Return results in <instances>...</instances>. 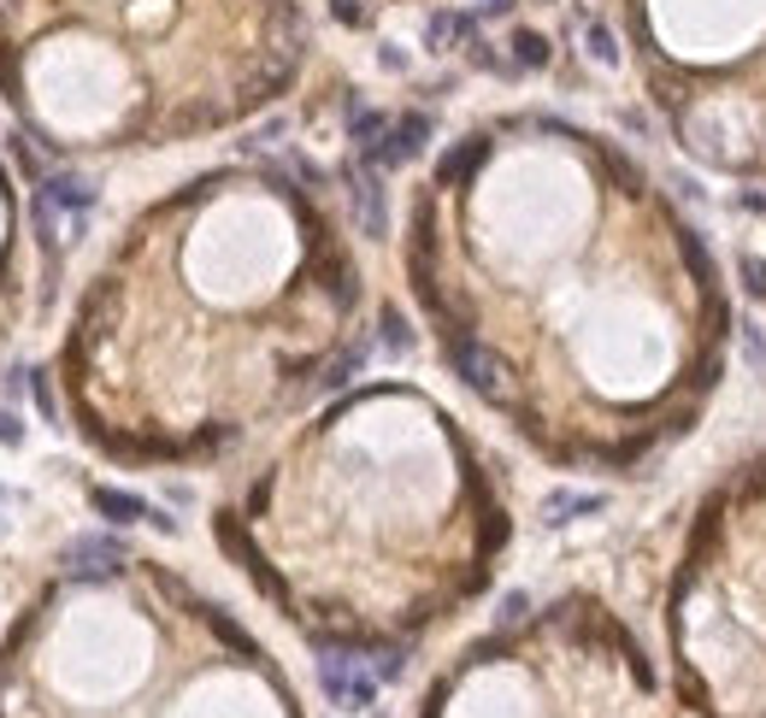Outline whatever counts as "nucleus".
Returning <instances> with one entry per match:
<instances>
[{
    "mask_svg": "<svg viewBox=\"0 0 766 718\" xmlns=\"http://www.w3.org/2000/svg\"><path fill=\"white\" fill-rule=\"evenodd\" d=\"M95 507L107 512L112 524H136V519H148V501H142V494H130V489H95Z\"/></svg>",
    "mask_w": 766,
    "mask_h": 718,
    "instance_id": "obj_7",
    "label": "nucleus"
},
{
    "mask_svg": "<svg viewBox=\"0 0 766 718\" xmlns=\"http://www.w3.org/2000/svg\"><path fill=\"white\" fill-rule=\"evenodd\" d=\"M466 36H472L466 12H436V19L424 24V42H431V47H454V42H466Z\"/></svg>",
    "mask_w": 766,
    "mask_h": 718,
    "instance_id": "obj_8",
    "label": "nucleus"
},
{
    "mask_svg": "<svg viewBox=\"0 0 766 718\" xmlns=\"http://www.w3.org/2000/svg\"><path fill=\"white\" fill-rule=\"evenodd\" d=\"M590 54L602 59V65H613V59H619V47H613V36H607L602 24H590Z\"/></svg>",
    "mask_w": 766,
    "mask_h": 718,
    "instance_id": "obj_14",
    "label": "nucleus"
},
{
    "mask_svg": "<svg viewBox=\"0 0 766 718\" xmlns=\"http://www.w3.org/2000/svg\"><path fill=\"white\" fill-rule=\"evenodd\" d=\"M514 65H525V72L549 65V42H542L537 30H519V36H514Z\"/></svg>",
    "mask_w": 766,
    "mask_h": 718,
    "instance_id": "obj_12",
    "label": "nucleus"
},
{
    "mask_svg": "<svg viewBox=\"0 0 766 718\" xmlns=\"http://www.w3.org/2000/svg\"><path fill=\"white\" fill-rule=\"evenodd\" d=\"M602 507V494H572V489H560V494H549V524H567V519H578V512H595Z\"/></svg>",
    "mask_w": 766,
    "mask_h": 718,
    "instance_id": "obj_10",
    "label": "nucleus"
},
{
    "mask_svg": "<svg viewBox=\"0 0 766 718\" xmlns=\"http://www.w3.org/2000/svg\"><path fill=\"white\" fill-rule=\"evenodd\" d=\"M507 7H514V0H478V19H501Z\"/></svg>",
    "mask_w": 766,
    "mask_h": 718,
    "instance_id": "obj_19",
    "label": "nucleus"
},
{
    "mask_svg": "<svg viewBox=\"0 0 766 718\" xmlns=\"http://www.w3.org/2000/svg\"><path fill=\"white\" fill-rule=\"evenodd\" d=\"M449 359H454V371H460V378H466L472 389H478V395L501 401V366H496V359H489L472 336H454V341H449Z\"/></svg>",
    "mask_w": 766,
    "mask_h": 718,
    "instance_id": "obj_3",
    "label": "nucleus"
},
{
    "mask_svg": "<svg viewBox=\"0 0 766 718\" xmlns=\"http://www.w3.org/2000/svg\"><path fill=\"white\" fill-rule=\"evenodd\" d=\"M360 366H366V348H348L343 359H331V366H325V378H319V383H325V389H343V383L360 378Z\"/></svg>",
    "mask_w": 766,
    "mask_h": 718,
    "instance_id": "obj_11",
    "label": "nucleus"
},
{
    "mask_svg": "<svg viewBox=\"0 0 766 718\" xmlns=\"http://www.w3.org/2000/svg\"><path fill=\"white\" fill-rule=\"evenodd\" d=\"M42 200H47V207H65V213H89L95 189H89V177H72V171H65V177H54L42 189Z\"/></svg>",
    "mask_w": 766,
    "mask_h": 718,
    "instance_id": "obj_6",
    "label": "nucleus"
},
{
    "mask_svg": "<svg viewBox=\"0 0 766 718\" xmlns=\"http://www.w3.org/2000/svg\"><path fill=\"white\" fill-rule=\"evenodd\" d=\"M424 142H431V118L407 112V118H396V124H389L371 148H360V153H366V165H401V160H413Z\"/></svg>",
    "mask_w": 766,
    "mask_h": 718,
    "instance_id": "obj_2",
    "label": "nucleus"
},
{
    "mask_svg": "<svg viewBox=\"0 0 766 718\" xmlns=\"http://www.w3.org/2000/svg\"><path fill=\"white\" fill-rule=\"evenodd\" d=\"M331 12H336V19H343V24H354V30L366 24V7H360V0H336Z\"/></svg>",
    "mask_w": 766,
    "mask_h": 718,
    "instance_id": "obj_16",
    "label": "nucleus"
},
{
    "mask_svg": "<svg viewBox=\"0 0 766 718\" xmlns=\"http://www.w3.org/2000/svg\"><path fill=\"white\" fill-rule=\"evenodd\" d=\"M384 348L389 353H407V324L396 313H384Z\"/></svg>",
    "mask_w": 766,
    "mask_h": 718,
    "instance_id": "obj_15",
    "label": "nucleus"
},
{
    "mask_svg": "<svg viewBox=\"0 0 766 718\" xmlns=\"http://www.w3.org/2000/svg\"><path fill=\"white\" fill-rule=\"evenodd\" d=\"M378 677H401V654H396V648H384V654H378Z\"/></svg>",
    "mask_w": 766,
    "mask_h": 718,
    "instance_id": "obj_18",
    "label": "nucleus"
},
{
    "mask_svg": "<svg viewBox=\"0 0 766 718\" xmlns=\"http://www.w3.org/2000/svg\"><path fill=\"white\" fill-rule=\"evenodd\" d=\"M743 278H748V289H755V295H766V265H760V260H743Z\"/></svg>",
    "mask_w": 766,
    "mask_h": 718,
    "instance_id": "obj_17",
    "label": "nucleus"
},
{
    "mask_svg": "<svg viewBox=\"0 0 766 718\" xmlns=\"http://www.w3.org/2000/svg\"><path fill=\"white\" fill-rule=\"evenodd\" d=\"M384 130H389V118H384V112H354V118H348V135H354L360 148H371Z\"/></svg>",
    "mask_w": 766,
    "mask_h": 718,
    "instance_id": "obj_13",
    "label": "nucleus"
},
{
    "mask_svg": "<svg viewBox=\"0 0 766 718\" xmlns=\"http://www.w3.org/2000/svg\"><path fill=\"white\" fill-rule=\"evenodd\" d=\"M319 683H325V695L336 700V707H348V712H366L371 695H378V672L354 665L348 654H325V660H319Z\"/></svg>",
    "mask_w": 766,
    "mask_h": 718,
    "instance_id": "obj_1",
    "label": "nucleus"
},
{
    "mask_svg": "<svg viewBox=\"0 0 766 718\" xmlns=\"http://www.w3.org/2000/svg\"><path fill=\"white\" fill-rule=\"evenodd\" d=\"M348 189H354V213H360L366 236H384L389 218H384V183H378V171H354Z\"/></svg>",
    "mask_w": 766,
    "mask_h": 718,
    "instance_id": "obj_5",
    "label": "nucleus"
},
{
    "mask_svg": "<svg viewBox=\"0 0 766 718\" xmlns=\"http://www.w3.org/2000/svg\"><path fill=\"white\" fill-rule=\"evenodd\" d=\"M484 153H489V142H484V135H472V142H466V148H454V153H449V160H442V165H436V177H442V183H460V177H466V171H472V165H478V160H484Z\"/></svg>",
    "mask_w": 766,
    "mask_h": 718,
    "instance_id": "obj_9",
    "label": "nucleus"
},
{
    "mask_svg": "<svg viewBox=\"0 0 766 718\" xmlns=\"http://www.w3.org/2000/svg\"><path fill=\"white\" fill-rule=\"evenodd\" d=\"M112 566H125V542H112V536H77L65 548V572L72 577H107Z\"/></svg>",
    "mask_w": 766,
    "mask_h": 718,
    "instance_id": "obj_4",
    "label": "nucleus"
}]
</instances>
